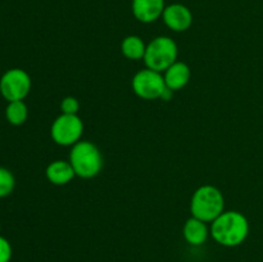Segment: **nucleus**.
Instances as JSON below:
<instances>
[{"label": "nucleus", "mask_w": 263, "mask_h": 262, "mask_svg": "<svg viewBox=\"0 0 263 262\" xmlns=\"http://www.w3.org/2000/svg\"><path fill=\"white\" fill-rule=\"evenodd\" d=\"M249 234V222L246 216L236 211H223L211 226V235L218 244L236 247Z\"/></svg>", "instance_id": "f257e3e1"}, {"label": "nucleus", "mask_w": 263, "mask_h": 262, "mask_svg": "<svg viewBox=\"0 0 263 262\" xmlns=\"http://www.w3.org/2000/svg\"><path fill=\"white\" fill-rule=\"evenodd\" d=\"M225 208L223 194L213 185H203L195 190L190 202L193 217L204 222H213Z\"/></svg>", "instance_id": "f03ea898"}, {"label": "nucleus", "mask_w": 263, "mask_h": 262, "mask_svg": "<svg viewBox=\"0 0 263 262\" xmlns=\"http://www.w3.org/2000/svg\"><path fill=\"white\" fill-rule=\"evenodd\" d=\"M69 163L76 176L91 179L100 172L103 167V157L95 144L90 141H79L72 146L69 153Z\"/></svg>", "instance_id": "7ed1b4c3"}, {"label": "nucleus", "mask_w": 263, "mask_h": 262, "mask_svg": "<svg viewBox=\"0 0 263 262\" xmlns=\"http://www.w3.org/2000/svg\"><path fill=\"white\" fill-rule=\"evenodd\" d=\"M177 51L176 43L171 38L158 36L146 45L143 59L145 61L146 68L163 72L176 62Z\"/></svg>", "instance_id": "20e7f679"}, {"label": "nucleus", "mask_w": 263, "mask_h": 262, "mask_svg": "<svg viewBox=\"0 0 263 262\" xmlns=\"http://www.w3.org/2000/svg\"><path fill=\"white\" fill-rule=\"evenodd\" d=\"M84 133V123L77 115H61L50 128V135L58 145L68 146L79 143Z\"/></svg>", "instance_id": "39448f33"}, {"label": "nucleus", "mask_w": 263, "mask_h": 262, "mask_svg": "<svg viewBox=\"0 0 263 262\" xmlns=\"http://www.w3.org/2000/svg\"><path fill=\"white\" fill-rule=\"evenodd\" d=\"M31 90V79L26 71L12 68L0 79V92L8 102L23 100Z\"/></svg>", "instance_id": "423d86ee"}, {"label": "nucleus", "mask_w": 263, "mask_h": 262, "mask_svg": "<svg viewBox=\"0 0 263 262\" xmlns=\"http://www.w3.org/2000/svg\"><path fill=\"white\" fill-rule=\"evenodd\" d=\"M166 87L164 77L161 72L153 69H141L133 79L134 92L145 100L159 99Z\"/></svg>", "instance_id": "0eeeda50"}, {"label": "nucleus", "mask_w": 263, "mask_h": 262, "mask_svg": "<svg viewBox=\"0 0 263 262\" xmlns=\"http://www.w3.org/2000/svg\"><path fill=\"white\" fill-rule=\"evenodd\" d=\"M167 27L176 32L186 31L193 23V14L189 8L180 3L167 5L162 14Z\"/></svg>", "instance_id": "6e6552de"}, {"label": "nucleus", "mask_w": 263, "mask_h": 262, "mask_svg": "<svg viewBox=\"0 0 263 262\" xmlns=\"http://www.w3.org/2000/svg\"><path fill=\"white\" fill-rule=\"evenodd\" d=\"M131 8L139 22L151 23L162 17L166 5L164 0H133Z\"/></svg>", "instance_id": "1a4fd4ad"}, {"label": "nucleus", "mask_w": 263, "mask_h": 262, "mask_svg": "<svg viewBox=\"0 0 263 262\" xmlns=\"http://www.w3.org/2000/svg\"><path fill=\"white\" fill-rule=\"evenodd\" d=\"M190 76H192V72L187 64H185L184 62H175L171 67L164 71L163 77L166 86L175 91V90H180L186 86Z\"/></svg>", "instance_id": "9d476101"}, {"label": "nucleus", "mask_w": 263, "mask_h": 262, "mask_svg": "<svg viewBox=\"0 0 263 262\" xmlns=\"http://www.w3.org/2000/svg\"><path fill=\"white\" fill-rule=\"evenodd\" d=\"M46 177L54 185H66L76 176L71 163L67 161H54L46 167Z\"/></svg>", "instance_id": "9b49d317"}, {"label": "nucleus", "mask_w": 263, "mask_h": 262, "mask_svg": "<svg viewBox=\"0 0 263 262\" xmlns=\"http://www.w3.org/2000/svg\"><path fill=\"white\" fill-rule=\"evenodd\" d=\"M208 228L204 221L192 217L184 225V238L192 246H202L208 238Z\"/></svg>", "instance_id": "f8f14e48"}, {"label": "nucleus", "mask_w": 263, "mask_h": 262, "mask_svg": "<svg viewBox=\"0 0 263 262\" xmlns=\"http://www.w3.org/2000/svg\"><path fill=\"white\" fill-rule=\"evenodd\" d=\"M145 50V43L143 41V39L136 35L127 36V38L123 39L122 44H121V51H122L123 55L128 59H133V61H139V59L144 58Z\"/></svg>", "instance_id": "ddd939ff"}, {"label": "nucleus", "mask_w": 263, "mask_h": 262, "mask_svg": "<svg viewBox=\"0 0 263 262\" xmlns=\"http://www.w3.org/2000/svg\"><path fill=\"white\" fill-rule=\"evenodd\" d=\"M5 116H7L8 122L14 126H20L26 122L28 116L27 105L23 103V100H15V102H9L7 109H5Z\"/></svg>", "instance_id": "4468645a"}, {"label": "nucleus", "mask_w": 263, "mask_h": 262, "mask_svg": "<svg viewBox=\"0 0 263 262\" xmlns=\"http://www.w3.org/2000/svg\"><path fill=\"white\" fill-rule=\"evenodd\" d=\"M15 185L14 176L9 170L0 167V198H4L13 192Z\"/></svg>", "instance_id": "2eb2a0df"}, {"label": "nucleus", "mask_w": 263, "mask_h": 262, "mask_svg": "<svg viewBox=\"0 0 263 262\" xmlns=\"http://www.w3.org/2000/svg\"><path fill=\"white\" fill-rule=\"evenodd\" d=\"M61 109L64 115H77L80 109L79 100L74 97H66L62 100Z\"/></svg>", "instance_id": "dca6fc26"}, {"label": "nucleus", "mask_w": 263, "mask_h": 262, "mask_svg": "<svg viewBox=\"0 0 263 262\" xmlns=\"http://www.w3.org/2000/svg\"><path fill=\"white\" fill-rule=\"evenodd\" d=\"M12 258V246L5 238L0 236V262H9Z\"/></svg>", "instance_id": "f3484780"}]
</instances>
